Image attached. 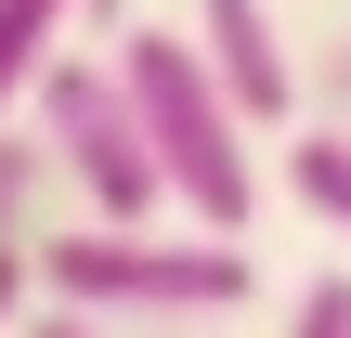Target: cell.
Wrapping results in <instances>:
<instances>
[{"label":"cell","instance_id":"8","mask_svg":"<svg viewBox=\"0 0 351 338\" xmlns=\"http://www.w3.org/2000/svg\"><path fill=\"white\" fill-rule=\"evenodd\" d=\"M274 338H351V274H313V287L274 313Z\"/></svg>","mask_w":351,"mask_h":338},{"label":"cell","instance_id":"9","mask_svg":"<svg viewBox=\"0 0 351 338\" xmlns=\"http://www.w3.org/2000/svg\"><path fill=\"white\" fill-rule=\"evenodd\" d=\"M26 300H39V261H26V234H0V338H13Z\"/></svg>","mask_w":351,"mask_h":338},{"label":"cell","instance_id":"7","mask_svg":"<svg viewBox=\"0 0 351 338\" xmlns=\"http://www.w3.org/2000/svg\"><path fill=\"white\" fill-rule=\"evenodd\" d=\"M52 195H65V182H52V156L0 130V234H39V208H52Z\"/></svg>","mask_w":351,"mask_h":338},{"label":"cell","instance_id":"11","mask_svg":"<svg viewBox=\"0 0 351 338\" xmlns=\"http://www.w3.org/2000/svg\"><path fill=\"white\" fill-rule=\"evenodd\" d=\"M130 13H143V0H78V26H91V39H117Z\"/></svg>","mask_w":351,"mask_h":338},{"label":"cell","instance_id":"4","mask_svg":"<svg viewBox=\"0 0 351 338\" xmlns=\"http://www.w3.org/2000/svg\"><path fill=\"white\" fill-rule=\"evenodd\" d=\"M195 52L221 65V91H234L261 130L300 104V52H287V26H274V0H195Z\"/></svg>","mask_w":351,"mask_h":338},{"label":"cell","instance_id":"5","mask_svg":"<svg viewBox=\"0 0 351 338\" xmlns=\"http://www.w3.org/2000/svg\"><path fill=\"white\" fill-rule=\"evenodd\" d=\"M65 26H78V0H0V130H13V104L39 91V65L65 52Z\"/></svg>","mask_w":351,"mask_h":338},{"label":"cell","instance_id":"6","mask_svg":"<svg viewBox=\"0 0 351 338\" xmlns=\"http://www.w3.org/2000/svg\"><path fill=\"white\" fill-rule=\"evenodd\" d=\"M287 195H300L326 234H351V117H313V130L287 143Z\"/></svg>","mask_w":351,"mask_h":338},{"label":"cell","instance_id":"2","mask_svg":"<svg viewBox=\"0 0 351 338\" xmlns=\"http://www.w3.org/2000/svg\"><path fill=\"white\" fill-rule=\"evenodd\" d=\"M39 300H91V313H195L234 326L261 300L247 234H195V221H78V234H26Z\"/></svg>","mask_w":351,"mask_h":338},{"label":"cell","instance_id":"10","mask_svg":"<svg viewBox=\"0 0 351 338\" xmlns=\"http://www.w3.org/2000/svg\"><path fill=\"white\" fill-rule=\"evenodd\" d=\"M300 91H326V117H351V39H326V52L300 65Z\"/></svg>","mask_w":351,"mask_h":338},{"label":"cell","instance_id":"3","mask_svg":"<svg viewBox=\"0 0 351 338\" xmlns=\"http://www.w3.org/2000/svg\"><path fill=\"white\" fill-rule=\"evenodd\" d=\"M26 104H39V156H52V182H65L91 221H169V182H156V143H143V117H130L117 65L52 52Z\"/></svg>","mask_w":351,"mask_h":338},{"label":"cell","instance_id":"1","mask_svg":"<svg viewBox=\"0 0 351 338\" xmlns=\"http://www.w3.org/2000/svg\"><path fill=\"white\" fill-rule=\"evenodd\" d=\"M117 91H130V117H143V143H156V182H169V221H195V234H247V208H261V117L221 91V65L195 52V26H117Z\"/></svg>","mask_w":351,"mask_h":338}]
</instances>
